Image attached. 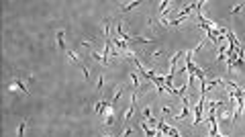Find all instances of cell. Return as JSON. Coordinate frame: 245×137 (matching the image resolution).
<instances>
[{
    "label": "cell",
    "instance_id": "cell-1",
    "mask_svg": "<svg viewBox=\"0 0 245 137\" xmlns=\"http://www.w3.org/2000/svg\"><path fill=\"white\" fill-rule=\"evenodd\" d=\"M29 82H31V78H27L24 82H23V80H15V82L10 84V90H16V88H19V90H23V92L27 94V92H29V88H27V84H29Z\"/></svg>",
    "mask_w": 245,
    "mask_h": 137
},
{
    "label": "cell",
    "instance_id": "cell-2",
    "mask_svg": "<svg viewBox=\"0 0 245 137\" xmlns=\"http://www.w3.org/2000/svg\"><path fill=\"white\" fill-rule=\"evenodd\" d=\"M57 47H59V49H65V43H64V31H57Z\"/></svg>",
    "mask_w": 245,
    "mask_h": 137
},
{
    "label": "cell",
    "instance_id": "cell-3",
    "mask_svg": "<svg viewBox=\"0 0 245 137\" xmlns=\"http://www.w3.org/2000/svg\"><path fill=\"white\" fill-rule=\"evenodd\" d=\"M243 8H245V2H239V4H237L235 8L231 10L229 15H231V16H235V15H239V12H241V10H243Z\"/></svg>",
    "mask_w": 245,
    "mask_h": 137
},
{
    "label": "cell",
    "instance_id": "cell-4",
    "mask_svg": "<svg viewBox=\"0 0 245 137\" xmlns=\"http://www.w3.org/2000/svg\"><path fill=\"white\" fill-rule=\"evenodd\" d=\"M24 129H27V121H20L19 131H16V137H23V135H24Z\"/></svg>",
    "mask_w": 245,
    "mask_h": 137
},
{
    "label": "cell",
    "instance_id": "cell-5",
    "mask_svg": "<svg viewBox=\"0 0 245 137\" xmlns=\"http://www.w3.org/2000/svg\"><path fill=\"white\" fill-rule=\"evenodd\" d=\"M139 4H141V2H131V4H125V6H122V12H125V10H131V8H135V6H139Z\"/></svg>",
    "mask_w": 245,
    "mask_h": 137
},
{
    "label": "cell",
    "instance_id": "cell-6",
    "mask_svg": "<svg viewBox=\"0 0 245 137\" xmlns=\"http://www.w3.org/2000/svg\"><path fill=\"white\" fill-rule=\"evenodd\" d=\"M131 80H133V84H135V88H139V78H137L135 72H131Z\"/></svg>",
    "mask_w": 245,
    "mask_h": 137
},
{
    "label": "cell",
    "instance_id": "cell-7",
    "mask_svg": "<svg viewBox=\"0 0 245 137\" xmlns=\"http://www.w3.org/2000/svg\"><path fill=\"white\" fill-rule=\"evenodd\" d=\"M131 133H133V127H127V129H125V131H122V135H121V137H129V135H131Z\"/></svg>",
    "mask_w": 245,
    "mask_h": 137
},
{
    "label": "cell",
    "instance_id": "cell-8",
    "mask_svg": "<svg viewBox=\"0 0 245 137\" xmlns=\"http://www.w3.org/2000/svg\"><path fill=\"white\" fill-rule=\"evenodd\" d=\"M143 115H145V117H147V121H149V119H151V108L147 107V108H145V111H143Z\"/></svg>",
    "mask_w": 245,
    "mask_h": 137
},
{
    "label": "cell",
    "instance_id": "cell-9",
    "mask_svg": "<svg viewBox=\"0 0 245 137\" xmlns=\"http://www.w3.org/2000/svg\"><path fill=\"white\" fill-rule=\"evenodd\" d=\"M104 137H110V135H104Z\"/></svg>",
    "mask_w": 245,
    "mask_h": 137
}]
</instances>
